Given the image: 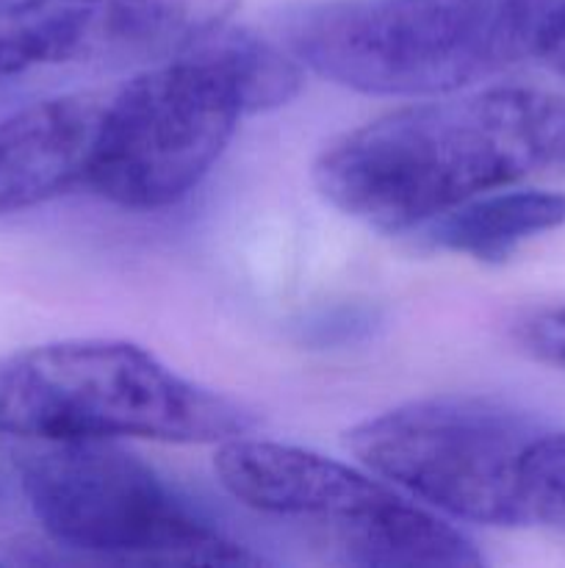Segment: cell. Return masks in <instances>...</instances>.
I'll return each instance as SVG.
<instances>
[{"instance_id": "1", "label": "cell", "mask_w": 565, "mask_h": 568, "mask_svg": "<svg viewBox=\"0 0 565 568\" xmlns=\"http://www.w3.org/2000/svg\"><path fill=\"white\" fill-rule=\"evenodd\" d=\"M565 161V98L485 89L391 111L325 148L319 192L382 233H415L454 205Z\"/></svg>"}, {"instance_id": "2", "label": "cell", "mask_w": 565, "mask_h": 568, "mask_svg": "<svg viewBox=\"0 0 565 568\" xmlns=\"http://www.w3.org/2000/svg\"><path fill=\"white\" fill-rule=\"evenodd\" d=\"M565 0H319L288 9L294 59L338 87L449 94L543 59Z\"/></svg>"}, {"instance_id": "3", "label": "cell", "mask_w": 565, "mask_h": 568, "mask_svg": "<svg viewBox=\"0 0 565 568\" xmlns=\"http://www.w3.org/2000/svg\"><path fill=\"white\" fill-rule=\"evenodd\" d=\"M253 414L175 375L127 342H55L0 355V438H147L214 444L247 436Z\"/></svg>"}, {"instance_id": "4", "label": "cell", "mask_w": 565, "mask_h": 568, "mask_svg": "<svg viewBox=\"0 0 565 568\" xmlns=\"http://www.w3.org/2000/svg\"><path fill=\"white\" fill-rule=\"evenodd\" d=\"M22 494L55 547L105 564L258 566L153 466L114 442H6Z\"/></svg>"}, {"instance_id": "5", "label": "cell", "mask_w": 565, "mask_h": 568, "mask_svg": "<svg viewBox=\"0 0 565 568\" xmlns=\"http://www.w3.org/2000/svg\"><path fill=\"white\" fill-rule=\"evenodd\" d=\"M222 488L247 508L308 527L341 564L471 568L485 558L465 532L347 464L255 438H230L214 458Z\"/></svg>"}, {"instance_id": "6", "label": "cell", "mask_w": 565, "mask_h": 568, "mask_svg": "<svg viewBox=\"0 0 565 568\" xmlns=\"http://www.w3.org/2000/svg\"><path fill=\"white\" fill-rule=\"evenodd\" d=\"M208 37L109 94L86 178L103 200L131 211L177 203L219 161L238 120L253 114Z\"/></svg>"}, {"instance_id": "7", "label": "cell", "mask_w": 565, "mask_h": 568, "mask_svg": "<svg viewBox=\"0 0 565 568\" xmlns=\"http://www.w3.org/2000/svg\"><path fill=\"white\" fill-rule=\"evenodd\" d=\"M537 436L499 399L443 394L363 419L347 433V447L377 477L454 519L521 527V469Z\"/></svg>"}, {"instance_id": "8", "label": "cell", "mask_w": 565, "mask_h": 568, "mask_svg": "<svg viewBox=\"0 0 565 568\" xmlns=\"http://www.w3.org/2000/svg\"><path fill=\"white\" fill-rule=\"evenodd\" d=\"M230 9L233 0H0V81L37 67L158 64Z\"/></svg>"}, {"instance_id": "9", "label": "cell", "mask_w": 565, "mask_h": 568, "mask_svg": "<svg viewBox=\"0 0 565 568\" xmlns=\"http://www.w3.org/2000/svg\"><path fill=\"white\" fill-rule=\"evenodd\" d=\"M103 92H70L0 120V216L86 186L103 122Z\"/></svg>"}, {"instance_id": "10", "label": "cell", "mask_w": 565, "mask_h": 568, "mask_svg": "<svg viewBox=\"0 0 565 568\" xmlns=\"http://www.w3.org/2000/svg\"><path fill=\"white\" fill-rule=\"evenodd\" d=\"M565 225V192H485L421 225L419 236L446 253L502 264L530 239Z\"/></svg>"}, {"instance_id": "11", "label": "cell", "mask_w": 565, "mask_h": 568, "mask_svg": "<svg viewBox=\"0 0 565 568\" xmlns=\"http://www.w3.org/2000/svg\"><path fill=\"white\" fill-rule=\"evenodd\" d=\"M526 525L565 532V433H541L521 469Z\"/></svg>"}, {"instance_id": "12", "label": "cell", "mask_w": 565, "mask_h": 568, "mask_svg": "<svg viewBox=\"0 0 565 568\" xmlns=\"http://www.w3.org/2000/svg\"><path fill=\"white\" fill-rule=\"evenodd\" d=\"M515 338L535 361L565 369V305L524 316L515 325Z\"/></svg>"}, {"instance_id": "13", "label": "cell", "mask_w": 565, "mask_h": 568, "mask_svg": "<svg viewBox=\"0 0 565 568\" xmlns=\"http://www.w3.org/2000/svg\"><path fill=\"white\" fill-rule=\"evenodd\" d=\"M543 61L565 78V9L559 11L557 22H554L552 37H548L546 50H543Z\"/></svg>"}]
</instances>
